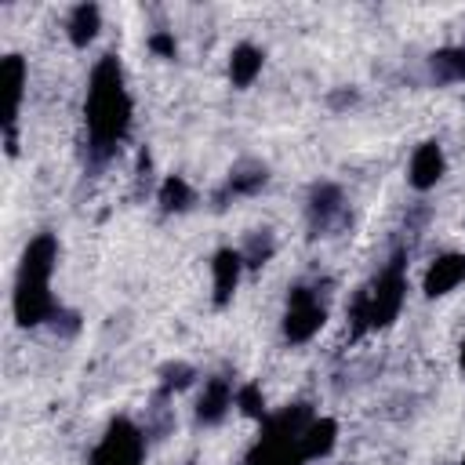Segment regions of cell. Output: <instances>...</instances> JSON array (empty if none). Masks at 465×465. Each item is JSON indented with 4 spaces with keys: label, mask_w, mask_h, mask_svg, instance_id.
Listing matches in <instances>:
<instances>
[{
    "label": "cell",
    "mask_w": 465,
    "mask_h": 465,
    "mask_svg": "<svg viewBox=\"0 0 465 465\" xmlns=\"http://www.w3.org/2000/svg\"><path fill=\"white\" fill-rule=\"evenodd\" d=\"M131 94L124 84V69L116 54H102L98 65L91 69V87H87V102H84V116H87V153L94 163H105L120 142L131 131Z\"/></svg>",
    "instance_id": "1"
},
{
    "label": "cell",
    "mask_w": 465,
    "mask_h": 465,
    "mask_svg": "<svg viewBox=\"0 0 465 465\" xmlns=\"http://www.w3.org/2000/svg\"><path fill=\"white\" fill-rule=\"evenodd\" d=\"M58 262V243L51 232H40L22 251L18 280H15V320L22 327H36L44 320H54L58 305L51 298V272Z\"/></svg>",
    "instance_id": "2"
},
{
    "label": "cell",
    "mask_w": 465,
    "mask_h": 465,
    "mask_svg": "<svg viewBox=\"0 0 465 465\" xmlns=\"http://www.w3.org/2000/svg\"><path fill=\"white\" fill-rule=\"evenodd\" d=\"M403 298H407V276H403V254H392V262L374 276L367 280L352 305H349V323H352V334H363V331H374V327H389L400 309H403Z\"/></svg>",
    "instance_id": "3"
},
{
    "label": "cell",
    "mask_w": 465,
    "mask_h": 465,
    "mask_svg": "<svg viewBox=\"0 0 465 465\" xmlns=\"http://www.w3.org/2000/svg\"><path fill=\"white\" fill-rule=\"evenodd\" d=\"M312 421L309 403L283 407L280 414H269L262 421V436L247 454V465H302V432Z\"/></svg>",
    "instance_id": "4"
},
{
    "label": "cell",
    "mask_w": 465,
    "mask_h": 465,
    "mask_svg": "<svg viewBox=\"0 0 465 465\" xmlns=\"http://www.w3.org/2000/svg\"><path fill=\"white\" fill-rule=\"evenodd\" d=\"M142 454H145L142 429L131 418H113L91 454V465H142Z\"/></svg>",
    "instance_id": "5"
},
{
    "label": "cell",
    "mask_w": 465,
    "mask_h": 465,
    "mask_svg": "<svg viewBox=\"0 0 465 465\" xmlns=\"http://www.w3.org/2000/svg\"><path fill=\"white\" fill-rule=\"evenodd\" d=\"M327 320V309L320 302V294L312 287H291L287 294V309H283V338L291 345L309 341Z\"/></svg>",
    "instance_id": "6"
},
{
    "label": "cell",
    "mask_w": 465,
    "mask_h": 465,
    "mask_svg": "<svg viewBox=\"0 0 465 465\" xmlns=\"http://www.w3.org/2000/svg\"><path fill=\"white\" fill-rule=\"evenodd\" d=\"M305 218H309V232L312 236H327L334 229L345 225V196L334 182H316L309 189V203H305Z\"/></svg>",
    "instance_id": "7"
},
{
    "label": "cell",
    "mask_w": 465,
    "mask_h": 465,
    "mask_svg": "<svg viewBox=\"0 0 465 465\" xmlns=\"http://www.w3.org/2000/svg\"><path fill=\"white\" fill-rule=\"evenodd\" d=\"M443 167H447V160H443L440 142H421V145L414 149V156H411L407 178H411L414 189H432V185L443 178Z\"/></svg>",
    "instance_id": "8"
},
{
    "label": "cell",
    "mask_w": 465,
    "mask_h": 465,
    "mask_svg": "<svg viewBox=\"0 0 465 465\" xmlns=\"http://www.w3.org/2000/svg\"><path fill=\"white\" fill-rule=\"evenodd\" d=\"M229 407H232V385H229V378H222V374L218 378H207L203 381V392L196 400V421L200 425H218Z\"/></svg>",
    "instance_id": "9"
},
{
    "label": "cell",
    "mask_w": 465,
    "mask_h": 465,
    "mask_svg": "<svg viewBox=\"0 0 465 465\" xmlns=\"http://www.w3.org/2000/svg\"><path fill=\"white\" fill-rule=\"evenodd\" d=\"M265 182H269V167H265V163H240V167L229 171L225 185L214 193V207H225L229 196H251V193H258Z\"/></svg>",
    "instance_id": "10"
},
{
    "label": "cell",
    "mask_w": 465,
    "mask_h": 465,
    "mask_svg": "<svg viewBox=\"0 0 465 465\" xmlns=\"http://www.w3.org/2000/svg\"><path fill=\"white\" fill-rule=\"evenodd\" d=\"M211 272H214V305H229V298L240 283V272H243V254L232 247H222L211 262Z\"/></svg>",
    "instance_id": "11"
},
{
    "label": "cell",
    "mask_w": 465,
    "mask_h": 465,
    "mask_svg": "<svg viewBox=\"0 0 465 465\" xmlns=\"http://www.w3.org/2000/svg\"><path fill=\"white\" fill-rule=\"evenodd\" d=\"M461 280H465V254H440V258L429 265L421 287H425L429 298H440V294L454 291Z\"/></svg>",
    "instance_id": "12"
},
{
    "label": "cell",
    "mask_w": 465,
    "mask_h": 465,
    "mask_svg": "<svg viewBox=\"0 0 465 465\" xmlns=\"http://www.w3.org/2000/svg\"><path fill=\"white\" fill-rule=\"evenodd\" d=\"M262 62H265V54L254 44H236L232 54H229V80H232V87H251L254 76L262 73Z\"/></svg>",
    "instance_id": "13"
},
{
    "label": "cell",
    "mask_w": 465,
    "mask_h": 465,
    "mask_svg": "<svg viewBox=\"0 0 465 465\" xmlns=\"http://www.w3.org/2000/svg\"><path fill=\"white\" fill-rule=\"evenodd\" d=\"M4 84H7V116H4V131L15 127V116L22 109V87H25V62L18 54L4 58Z\"/></svg>",
    "instance_id": "14"
},
{
    "label": "cell",
    "mask_w": 465,
    "mask_h": 465,
    "mask_svg": "<svg viewBox=\"0 0 465 465\" xmlns=\"http://www.w3.org/2000/svg\"><path fill=\"white\" fill-rule=\"evenodd\" d=\"M334 436H338L334 418H312V421L305 425V432H302V454H305V461H309V458H323V454H331Z\"/></svg>",
    "instance_id": "15"
},
{
    "label": "cell",
    "mask_w": 465,
    "mask_h": 465,
    "mask_svg": "<svg viewBox=\"0 0 465 465\" xmlns=\"http://www.w3.org/2000/svg\"><path fill=\"white\" fill-rule=\"evenodd\" d=\"M98 25H102L98 7H94V4H76V7H73V15H69V22H65L73 47H87V44L98 36Z\"/></svg>",
    "instance_id": "16"
},
{
    "label": "cell",
    "mask_w": 465,
    "mask_h": 465,
    "mask_svg": "<svg viewBox=\"0 0 465 465\" xmlns=\"http://www.w3.org/2000/svg\"><path fill=\"white\" fill-rule=\"evenodd\" d=\"M429 73L436 84H458L465 80V44L461 47H443L429 58Z\"/></svg>",
    "instance_id": "17"
},
{
    "label": "cell",
    "mask_w": 465,
    "mask_h": 465,
    "mask_svg": "<svg viewBox=\"0 0 465 465\" xmlns=\"http://www.w3.org/2000/svg\"><path fill=\"white\" fill-rule=\"evenodd\" d=\"M189 203H193L189 182H185L182 174L163 178V185H160V211H163V214H182V211H189Z\"/></svg>",
    "instance_id": "18"
},
{
    "label": "cell",
    "mask_w": 465,
    "mask_h": 465,
    "mask_svg": "<svg viewBox=\"0 0 465 465\" xmlns=\"http://www.w3.org/2000/svg\"><path fill=\"white\" fill-rule=\"evenodd\" d=\"M272 251H276L272 232H269V229H254V232L247 236V247H243L240 254H243V265L258 269V265H265V262L272 258Z\"/></svg>",
    "instance_id": "19"
},
{
    "label": "cell",
    "mask_w": 465,
    "mask_h": 465,
    "mask_svg": "<svg viewBox=\"0 0 465 465\" xmlns=\"http://www.w3.org/2000/svg\"><path fill=\"white\" fill-rule=\"evenodd\" d=\"M160 378H163V381H160V392H167V396H171V392L185 389V385L196 378V371H193L189 363H167V367L160 371Z\"/></svg>",
    "instance_id": "20"
},
{
    "label": "cell",
    "mask_w": 465,
    "mask_h": 465,
    "mask_svg": "<svg viewBox=\"0 0 465 465\" xmlns=\"http://www.w3.org/2000/svg\"><path fill=\"white\" fill-rule=\"evenodd\" d=\"M236 407L247 414V418H269L265 414V400H262V389L254 385V381H247V385H240V392H236Z\"/></svg>",
    "instance_id": "21"
},
{
    "label": "cell",
    "mask_w": 465,
    "mask_h": 465,
    "mask_svg": "<svg viewBox=\"0 0 465 465\" xmlns=\"http://www.w3.org/2000/svg\"><path fill=\"white\" fill-rule=\"evenodd\" d=\"M149 51L160 54V58H174V54H178V44H174L171 33H153V36H149Z\"/></svg>",
    "instance_id": "22"
},
{
    "label": "cell",
    "mask_w": 465,
    "mask_h": 465,
    "mask_svg": "<svg viewBox=\"0 0 465 465\" xmlns=\"http://www.w3.org/2000/svg\"><path fill=\"white\" fill-rule=\"evenodd\" d=\"M458 363H461V374H465V345H461V356H458Z\"/></svg>",
    "instance_id": "23"
},
{
    "label": "cell",
    "mask_w": 465,
    "mask_h": 465,
    "mask_svg": "<svg viewBox=\"0 0 465 465\" xmlns=\"http://www.w3.org/2000/svg\"><path fill=\"white\" fill-rule=\"evenodd\" d=\"M461 465H465V461H461Z\"/></svg>",
    "instance_id": "24"
}]
</instances>
